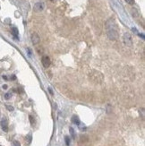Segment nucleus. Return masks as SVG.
I'll return each instance as SVG.
<instances>
[{
  "label": "nucleus",
  "mask_w": 145,
  "mask_h": 146,
  "mask_svg": "<svg viewBox=\"0 0 145 146\" xmlns=\"http://www.w3.org/2000/svg\"><path fill=\"white\" fill-rule=\"evenodd\" d=\"M27 50H28V54H29V56H31V51H30V49H27Z\"/></svg>",
  "instance_id": "nucleus-20"
},
{
  "label": "nucleus",
  "mask_w": 145,
  "mask_h": 146,
  "mask_svg": "<svg viewBox=\"0 0 145 146\" xmlns=\"http://www.w3.org/2000/svg\"><path fill=\"white\" fill-rule=\"evenodd\" d=\"M3 79H4V80H7L8 78L6 77V75H3Z\"/></svg>",
  "instance_id": "nucleus-23"
},
{
  "label": "nucleus",
  "mask_w": 145,
  "mask_h": 146,
  "mask_svg": "<svg viewBox=\"0 0 145 146\" xmlns=\"http://www.w3.org/2000/svg\"><path fill=\"white\" fill-rule=\"evenodd\" d=\"M27 141H28V143H30L31 142V134H29L27 135Z\"/></svg>",
  "instance_id": "nucleus-11"
},
{
  "label": "nucleus",
  "mask_w": 145,
  "mask_h": 146,
  "mask_svg": "<svg viewBox=\"0 0 145 146\" xmlns=\"http://www.w3.org/2000/svg\"><path fill=\"white\" fill-rule=\"evenodd\" d=\"M0 125H1V127H2V130L4 132H7L8 131V123H7V120L5 118H3L1 122H0Z\"/></svg>",
  "instance_id": "nucleus-6"
},
{
  "label": "nucleus",
  "mask_w": 145,
  "mask_h": 146,
  "mask_svg": "<svg viewBox=\"0 0 145 146\" xmlns=\"http://www.w3.org/2000/svg\"><path fill=\"white\" fill-rule=\"evenodd\" d=\"M138 35L140 36V37H141V38H142V39H143V40H144V39H145V37H144V35H143V34H141V33H139V34H138Z\"/></svg>",
  "instance_id": "nucleus-21"
},
{
  "label": "nucleus",
  "mask_w": 145,
  "mask_h": 146,
  "mask_svg": "<svg viewBox=\"0 0 145 146\" xmlns=\"http://www.w3.org/2000/svg\"><path fill=\"white\" fill-rule=\"evenodd\" d=\"M29 118H30V124H31V125H33V124H34V119H33L32 116H29Z\"/></svg>",
  "instance_id": "nucleus-16"
},
{
  "label": "nucleus",
  "mask_w": 145,
  "mask_h": 146,
  "mask_svg": "<svg viewBox=\"0 0 145 146\" xmlns=\"http://www.w3.org/2000/svg\"><path fill=\"white\" fill-rule=\"evenodd\" d=\"M30 39H31V42H32V44L33 45H37V44H39L40 41V36L38 35L36 32L34 33H32L31 36H30Z\"/></svg>",
  "instance_id": "nucleus-5"
},
{
  "label": "nucleus",
  "mask_w": 145,
  "mask_h": 146,
  "mask_svg": "<svg viewBox=\"0 0 145 146\" xmlns=\"http://www.w3.org/2000/svg\"><path fill=\"white\" fill-rule=\"evenodd\" d=\"M41 63H42V65H43V66H44L45 68L49 67V66H50L49 56H42V59H41Z\"/></svg>",
  "instance_id": "nucleus-4"
},
{
  "label": "nucleus",
  "mask_w": 145,
  "mask_h": 146,
  "mask_svg": "<svg viewBox=\"0 0 145 146\" xmlns=\"http://www.w3.org/2000/svg\"><path fill=\"white\" fill-rule=\"evenodd\" d=\"M11 80L12 81H15V80H16V76L15 75H12L11 76V78H10Z\"/></svg>",
  "instance_id": "nucleus-18"
},
{
  "label": "nucleus",
  "mask_w": 145,
  "mask_h": 146,
  "mask_svg": "<svg viewBox=\"0 0 145 146\" xmlns=\"http://www.w3.org/2000/svg\"><path fill=\"white\" fill-rule=\"evenodd\" d=\"M3 89H4V90H6V89H7V85H6V84L3 85Z\"/></svg>",
  "instance_id": "nucleus-22"
},
{
  "label": "nucleus",
  "mask_w": 145,
  "mask_h": 146,
  "mask_svg": "<svg viewBox=\"0 0 145 146\" xmlns=\"http://www.w3.org/2000/svg\"><path fill=\"white\" fill-rule=\"evenodd\" d=\"M106 29H107V34L108 37L111 40H115L118 39V27L117 24L113 18H110L109 20L107 21L106 22Z\"/></svg>",
  "instance_id": "nucleus-1"
},
{
  "label": "nucleus",
  "mask_w": 145,
  "mask_h": 146,
  "mask_svg": "<svg viewBox=\"0 0 145 146\" xmlns=\"http://www.w3.org/2000/svg\"><path fill=\"white\" fill-rule=\"evenodd\" d=\"M123 41L125 43V46L127 47H132L133 46V40H132V36L130 33L125 32L124 36H123Z\"/></svg>",
  "instance_id": "nucleus-2"
},
{
  "label": "nucleus",
  "mask_w": 145,
  "mask_h": 146,
  "mask_svg": "<svg viewBox=\"0 0 145 146\" xmlns=\"http://www.w3.org/2000/svg\"><path fill=\"white\" fill-rule=\"evenodd\" d=\"M6 109H8L9 111H13V110H14V107L9 106V105H6Z\"/></svg>",
  "instance_id": "nucleus-15"
},
{
  "label": "nucleus",
  "mask_w": 145,
  "mask_h": 146,
  "mask_svg": "<svg viewBox=\"0 0 145 146\" xmlns=\"http://www.w3.org/2000/svg\"><path fill=\"white\" fill-rule=\"evenodd\" d=\"M12 33H13V35H14L15 39L18 40V33H19V31H18V29L16 27H13L12 28Z\"/></svg>",
  "instance_id": "nucleus-7"
},
{
  "label": "nucleus",
  "mask_w": 145,
  "mask_h": 146,
  "mask_svg": "<svg viewBox=\"0 0 145 146\" xmlns=\"http://www.w3.org/2000/svg\"><path fill=\"white\" fill-rule=\"evenodd\" d=\"M48 91H49V93L50 94H51V95H53V94H54V93H53V91H52V89H51V88H48Z\"/></svg>",
  "instance_id": "nucleus-19"
},
{
  "label": "nucleus",
  "mask_w": 145,
  "mask_h": 146,
  "mask_svg": "<svg viewBox=\"0 0 145 146\" xmlns=\"http://www.w3.org/2000/svg\"><path fill=\"white\" fill-rule=\"evenodd\" d=\"M69 131H70V133H71V135H72V137L74 139L75 138V133H74V128H73V127H70V128H69Z\"/></svg>",
  "instance_id": "nucleus-9"
},
{
  "label": "nucleus",
  "mask_w": 145,
  "mask_h": 146,
  "mask_svg": "<svg viewBox=\"0 0 145 146\" xmlns=\"http://www.w3.org/2000/svg\"><path fill=\"white\" fill-rule=\"evenodd\" d=\"M13 146H21V144L18 141H14L13 142Z\"/></svg>",
  "instance_id": "nucleus-13"
},
{
  "label": "nucleus",
  "mask_w": 145,
  "mask_h": 146,
  "mask_svg": "<svg viewBox=\"0 0 145 146\" xmlns=\"http://www.w3.org/2000/svg\"><path fill=\"white\" fill-rule=\"evenodd\" d=\"M50 2H52V3H55V2H56L57 0H49Z\"/></svg>",
  "instance_id": "nucleus-24"
},
{
  "label": "nucleus",
  "mask_w": 145,
  "mask_h": 146,
  "mask_svg": "<svg viewBox=\"0 0 145 146\" xmlns=\"http://www.w3.org/2000/svg\"><path fill=\"white\" fill-rule=\"evenodd\" d=\"M126 3H128L129 5H134V0H125Z\"/></svg>",
  "instance_id": "nucleus-14"
},
{
  "label": "nucleus",
  "mask_w": 145,
  "mask_h": 146,
  "mask_svg": "<svg viewBox=\"0 0 145 146\" xmlns=\"http://www.w3.org/2000/svg\"><path fill=\"white\" fill-rule=\"evenodd\" d=\"M44 8H45V4L43 2H38L33 6V10L35 11V12H37V13L42 12V11L44 10Z\"/></svg>",
  "instance_id": "nucleus-3"
},
{
  "label": "nucleus",
  "mask_w": 145,
  "mask_h": 146,
  "mask_svg": "<svg viewBox=\"0 0 145 146\" xmlns=\"http://www.w3.org/2000/svg\"><path fill=\"white\" fill-rule=\"evenodd\" d=\"M72 122H73L74 125H77V126L80 125V119H79V117L77 116H73V117H72Z\"/></svg>",
  "instance_id": "nucleus-8"
},
{
  "label": "nucleus",
  "mask_w": 145,
  "mask_h": 146,
  "mask_svg": "<svg viewBox=\"0 0 145 146\" xmlns=\"http://www.w3.org/2000/svg\"><path fill=\"white\" fill-rule=\"evenodd\" d=\"M11 96H12L11 93H5V100H9V99L11 98Z\"/></svg>",
  "instance_id": "nucleus-12"
},
{
  "label": "nucleus",
  "mask_w": 145,
  "mask_h": 146,
  "mask_svg": "<svg viewBox=\"0 0 145 146\" xmlns=\"http://www.w3.org/2000/svg\"><path fill=\"white\" fill-rule=\"evenodd\" d=\"M65 144H66V146L70 145V138H69L68 136H65Z\"/></svg>",
  "instance_id": "nucleus-10"
},
{
  "label": "nucleus",
  "mask_w": 145,
  "mask_h": 146,
  "mask_svg": "<svg viewBox=\"0 0 145 146\" xmlns=\"http://www.w3.org/2000/svg\"><path fill=\"white\" fill-rule=\"evenodd\" d=\"M140 111H141V115H142V118H144V109H141Z\"/></svg>",
  "instance_id": "nucleus-17"
}]
</instances>
